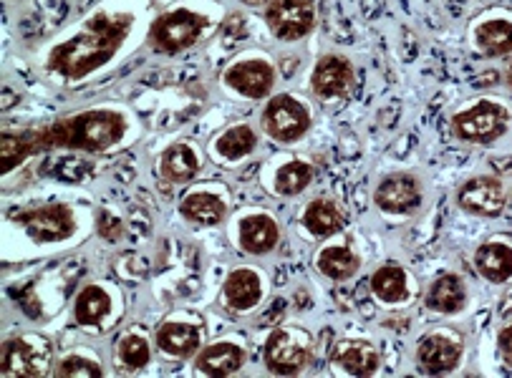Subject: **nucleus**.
Segmentation results:
<instances>
[{"label":"nucleus","instance_id":"1","mask_svg":"<svg viewBox=\"0 0 512 378\" xmlns=\"http://www.w3.org/2000/svg\"><path fill=\"white\" fill-rule=\"evenodd\" d=\"M129 129V119L117 109H91L66 116L38 129L6 132L0 137V162L3 174L21 167L28 157L53 149L69 152H104L117 147Z\"/></svg>","mask_w":512,"mask_h":378},{"label":"nucleus","instance_id":"2","mask_svg":"<svg viewBox=\"0 0 512 378\" xmlns=\"http://www.w3.org/2000/svg\"><path fill=\"white\" fill-rule=\"evenodd\" d=\"M134 28L132 13L96 11L84 21V26L69 38L51 48L46 58V69L59 79L76 84L117 56L127 36Z\"/></svg>","mask_w":512,"mask_h":378},{"label":"nucleus","instance_id":"3","mask_svg":"<svg viewBox=\"0 0 512 378\" xmlns=\"http://www.w3.org/2000/svg\"><path fill=\"white\" fill-rule=\"evenodd\" d=\"M207 18L190 8H177V11L162 13L149 28V41L162 53H180L192 48L207 28Z\"/></svg>","mask_w":512,"mask_h":378},{"label":"nucleus","instance_id":"4","mask_svg":"<svg viewBox=\"0 0 512 378\" xmlns=\"http://www.w3.org/2000/svg\"><path fill=\"white\" fill-rule=\"evenodd\" d=\"M13 222L38 245L69 240L76 230L74 210L64 202H51V205L23 210L13 217Z\"/></svg>","mask_w":512,"mask_h":378},{"label":"nucleus","instance_id":"5","mask_svg":"<svg viewBox=\"0 0 512 378\" xmlns=\"http://www.w3.org/2000/svg\"><path fill=\"white\" fill-rule=\"evenodd\" d=\"M507 121H510L507 109H502L500 104H492V101H480L472 109L454 116L452 132L462 142L490 144L507 132Z\"/></svg>","mask_w":512,"mask_h":378},{"label":"nucleus","instance_id":"6","mask_svg":"<svg viewBox=\"0 0 512 378\" xmlns=\"http://www.w3.org/2000/svg\"><path fill=\"white\" fill-rule=\"evenodd\" d=\"M263 129L280 144L298 142L311 129V114L293 96H273L263 109Z\"/></svg>","mask_w":512,"mask_h":378},{"label":"nucleus","instance_id":"7","mask_svg":"<svg viewBox=\"0 0 512 378\" xmlns=\"http://www.w3.org/2000/svg\"><path fill=\"white\" fill-rule=\"evenodd\" d=\"M265 23L280 41H298L316 26L313 0H270L265 8Z\"/></svg>","mask_w":512,"mask_h":378},{"label":"nucleus","instance_id":"8","mask_svg":"<svg viewBox=\"0 0 512 378\" xmlns=\"http://www.w3.org/2000/svg\"><path fill=\"white\" fill-rule=\"evenodd\" d=\"M457 205L477 217H497L505 210V187L497 177H475L457 192Z\"/></svg>","mask_w":512,"mask_h":378},{"label":"nucleus","instance_id":"9","mask_svg":"<svg viewBox=\"0 0 512 378\" xmlns=\"http://www.w3.org/2000/svg\"><path fill=\"white\" fill-rule=\"evenodd\" d=\"M374 202L389 215H409L422 205V189L412 174H391L376 187Z\"/></svg>","mask_w":512,"mask_h":378},{"label":"nucleus","instance_id":"10","mask_svg":"<svg viewBox=\"0 0 512 378\" xmlns=\"http://www.w3.org/2000/svg\"><path fill=\"white\" fill-rule=\"evenodd\" d=\"M225 84L248 99H265L275 86V71L263 58H250L225 71Z\"/></svg>","mask_w":512,"mask_h":378},{"label":"nucleus","instance_id":"11","mask_svg":"<svg viewBox=\"0 0 512 378\" xmlns=\"http://www.w3.org/2000/svg\"><path fill=\"white\" fill-rule=\"evenodd\" d=\"M311 363V351L291 333L275 331L265 341V366L278 376H293Z\"/></svg>","mask_w":512,"mask_h":378},{"label":"nucleus","instance_id":"12","mask_svg":"<svg viewBox=\"0 0 512 378\" xmlns=\"http://www.w3.org/2000/svg\"><path fill=\"white\" fill-rule=\"evenodd\" d=\"M351 84H354V66L346 56L328 53L316 63V71L311 76V86L316 96H321V99H341V96L349 94Z\"/></svg>","mask_w":512,"mask_h":378},{"label":"nucleus","instance_id":"13","mask_svg":"<svg viewBox=\"0 0 512 378\" xmlns=\"http://www.w3.org/2000/svg\"><path fill=\"white\" fill-rule=\"evenodd\" d=\"M462 358V346L457 341L447 336H427L417 348V361L419 368L424 373H432V376H439V373H449L457 368Z\"/></svg>","mask_w":512,"mask_h":378},{"label":"nucleus","instance_id":"14","mask_svg":"<svg viewBox=\"0 0 512 378\" xmlns=\"http://www.w3.org/2000/svg\"><path fill=\"white\" fill-rule=\"evenodd\" d=\"M328 356L351 376H371L379 368V353L369 341H338Z\"/></svg>","mask_w":512,"mask_h":378},{"label":"nucleus","instance_id":"15","mask_svg":"<svg viewBox=\"0 0 512 378\" xmlns=\"http://www.w3.org/2000/svg\"><path fill=\"white\" fill-rule=\"evenodd\" d=\"M43 356L31 338H13L3 343V376H41Z\"/></svg>","mask_w":512,"mask_h":378},{"label":"nucleus","instance_id":"16","mask_svg":"<svg viewBox=\"0 0 512 378\" xmlns=\"http://www.w3.org/2000/svg\"><path fill=\"white\" fill-rule=\"evenodd\" d=\"M243 363L245 351L240 346H235V343H212V346H207L205 351L197 356L195 366L197 371L205 373V376L222 378L238 373L240 368H243Z\"/></svg>","mask_w":512,"mask_h":378},{"label":"nucleus","instance_id":"17","mask_svg":"<svg viewBox=\"0 0 512 378\" xmlns=\"http://www.w3.org/2000/svg\"><path fill=\"white\" fill-rule=\"evenodd\" d=\"M280 240V230L273 217L250 215L240 222V245L250 255H268Z\"/></svg>","mask_w":512,"mask_h":378},{"label":"nucleus","instance_id":"18","mask_svg":"<svg viewBox=\"0 0 512 378\" xmlns=\"http://www.w3.org/2000/svg\"><path fill=\"white\" fill-rule=\"evenodd\" d=\"M197 172H200V159H197L195 149L190 144H172L159 157V174L167 182H192L197 177Z\"/></svg>","mask_w":512,"mask_h":378},{"label":"nucleus","instance_id":"19","mask_svg":"<svg viewBox=\"0 0 512 378\" xmlns=\"http://www.w3.org/2000/svg\"><path fill=\"white\" fill-rule=\"evenodd\" d=\"M260 295H263V285L255 270L240 268L233 270L225 280V300L230 308L235 310H250L260 303Z\"/></svg>","mask_w":512,"mask_h":378},{"label":"nucleus","instance_id":"20","mask_svg":"<svg viewBox=\"0 0 512 378\" xmlns=\"http://www.w3.org/2000/svg\"><path fill=\"white\" fill-rule=\"evenodd\" d=\"M475 268L490 283H505L512 278V247L487 242L475 252Z\"/></svg>","mask_w":512,"mask_h":378},{"label":"nucleus","instance_id":"21","mask_svg":"<svg viewBox=\"0 0 512 378\" xmlns=\"http://www.w3.org/2000/svg\"><path fill=\"white\" fill-rule=\"evenodd\" d=\"M157 346L172 358H190L200 348V331L190 323H164L157 331Z\"/></svg>","mask_w":512,"mask_h":378},{"label":"nucleus","instance_id":"22","mask_svg":"<svg viewBox=\"0 0 512 378\" xmlns=\"http://www.w3.org/2000/svg\"><path fill=\"white\" fill-rule=\"evenodd\" d=\"M427 305L437 313L452 315L460 313L467 305V290L457 275H442L439 280H434L432 288L427 293Z\"/></svg>","mask_w":512,"mask_h":378},{"label":"nucleus","instance_id":"23","mask_svg":"<svg viewBox=\"0 0 512 378\" xmlns=\"http://www.w3.org/2000/svg\"><path fill=\"white\" fill-rule=\"evenodd\" d=\"M182 217L202 227H215L225 220V202L210 192H192L180 205Z\"/></svg>","mask_w":512,"mask_h":378},{"label":"nucleus","instance_id":"24","mask_svg":"<svg viewBox=\"0 0 512 378\" xmlns=\"http://www.w3.org/2000/svg\"><path fill=\"white\" fill-rule=\"evenodd\" d=\"M361 260L351 247H323L318 255V270L331 280H349L359 273Z\"/></svg>","mask_w":512,"mask_h":378},{"label":"nucleus","instance_id":"25","mask_svg":"<svg viewBox=\"0 0 512 378\" xmlns=\"http://www.w3.org/2000/svg\"><path fill=\"white\" fill-rule=\"evenodd\" d=\"M111 310V298L104 288L99 285H86L79 295H76L74 303V318L81 326H96L109 315Z\"/></svg>","mask_w":512,"mask_h":378},{"label":"nucleus","instance_id":"26","mask_svg":"<svg viewBox=\"0 0 512 378\" xmlns=\"http://www.w3.org/2000/svg\"><path fill=\"white\" fill-rule=\"evenodd\" d=\"M303 225H306L316 237L336 235V232L344 227V212L338 210L336 202L316 200L306 207V212H303Z\"/></svg>","mask_w":512,"mask_h":378},{"label":"nucleus","instance_id":"27","mask_svg":"<svg viewBox=\"0 0 512 378\" xmlns=\"http://www.w3.org/2000/svg\"><path fill=\"white\" fill-rule=\"evenodd\" d=\"M371 290L384 303H399L407 298V273L399 265H384L371 275Z\"/></svg>","mask_w":512,"mask_h":378},{"label":"nucleus","instance_id":"28","mask_svg":"<svg viewBox=\"0 0 512 378\" xmlns=\"http://www.w3.org/2000/svg\"><path fill=\"white\" fill-rule=\"evenodd\" d=\"M255 147H258V137H255V132L248 124L227 129V132L215 142V152L220 154L222 159H227V162L248 157Z\"/></svg>","mask_w":512,"mask_h":378},{"label":"nucleus","instance_id":"29","mask_svg":"<svg viewBox=\"0 0 512 378\" xmlns=\"http://www.w3.org/2000/svg\"><path fill=\"white\" fill-rule=\"evenodd\" d=\"M477 46L487 56H507L512 53V23L507 21H487L475 33Z\"/></svg>","mask_w":512,"mask_h":378},{"label":"nucleus","instance_id":"30","mask_svg":"<svg viewBox=\"0 0 512 378\" xmlns=\"http://www.w3.org/2000/svg\"><path fill=\"white\" fill-rule=\"evenodd\" d=\"M313 179V167L306 162H288L275 172V189L278 195L293 197L301 195L303 189L311 184Z\"/></svg>","mask_w":512,"mask_h":378},{"label":"nucleus","instance_id":"31","mask_svg":"<svg viewBox=\"0 0 512 378\" xmlns=\"http://www.w3.org/2000/svg\"><path fill=\"white\" fill-rule=\"evenodd\" d=\"M117 356L124 366L132 368V371H137V368L147 366L149 358H152V351H149V343L144 341L142 336H134V333H129V336H124L122 341H119Z\"/></svg>","mask_w":512,"mask_h":378},{"label":"nucleus","instance_id":"32","mask_svg":"<svg viewBox=\"0 0 512 378\" xmlns=\"http://www.w3.org/2000/svg\"><path fill=\"white\" fill-rule=\"evenodd\" d=\"M56 376L66 378H101L104 376V371H101V366L96 361H91V358H84V356H66L61 358L59 366H56Z\"/></svg>","mask_w":512,"mask_h":378},{"label":"nucleus","instance_id":"33","mask_svg":"<svg viewBox=\"0 0 512 378\" xmlns=\"http://www.w3.org/2000/svg\"><path fill=\"white\" fill-rule=\"evenodd\" d=\"M96 230H99V235L104 237V240L109 242H117L119 237L124 235V225L119 217L109 215V212H99V222H96Z\"/></svg>","mask_w":512,"mask_h":378},{"label":"nucleus","instance_id":"34","mask_svg":"<svg viewBox=\"0 0 512 378\" xmlns=\"http://www.w3.org/2000/svg\"><path fill=\"white\" fill-rule=\"evenodd\" d=\"M497 346H500L505 361L512 363V323L500 331V336H497Z\"/></svg>","mask_w":512,"mask_h":378},{"label":"nucleus","instance_id":"35","mask_svg":"<svg viewBox=\"0 0 512 378\" xmlns=\"http://www.w3.org/2000/svg\"><path fill=\"white\" fill-rule=\"evenodd\" d=\"M507 84H510V89H512V63L507 66Z\"/></svg>","mask_w":512,"mask_h":378},{"label":"nucleus","instance_id":"36","mask_svg":"<svg viewBox=\"0 0 512 378\" xmlns=\"http://www.w3.org/2000/svg\"><path fill=\"white\" fill-rule=\"evenodd\" d=\"M245 3H250V6H260V3H265V0H245Z\"/></svg>","mask_w":512,"mask_h":378}]
</instances>
